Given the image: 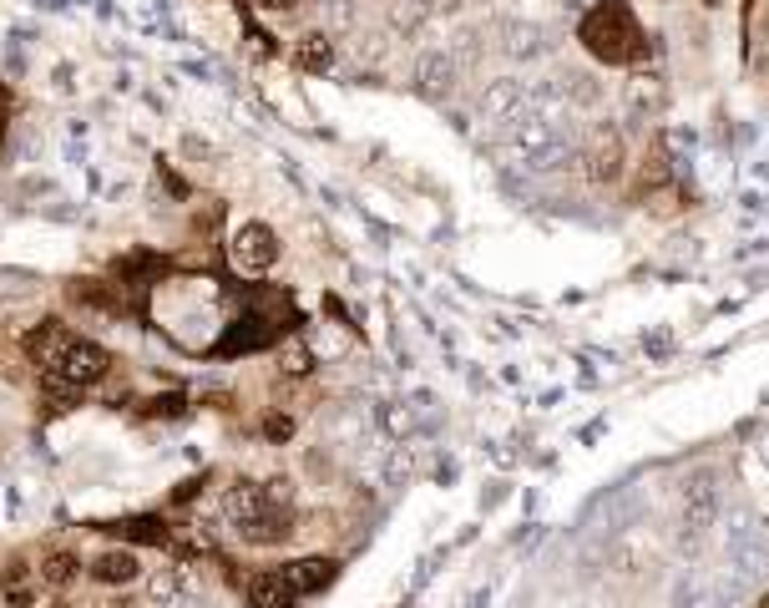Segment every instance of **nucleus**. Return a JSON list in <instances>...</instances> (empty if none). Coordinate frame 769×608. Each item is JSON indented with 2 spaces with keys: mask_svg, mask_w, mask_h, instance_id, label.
<instances>
[{
  "mask_svg": "<svg viewBox=\"0 0 769 608\" xmlns=\"http://www.w3.org/2000/svg\"><path fill=\"white\" fill-rule=\"evenodd\" d=\"M542 52V31L536 26H507V56H536Z\"/></svg>",
  "mask_w": 769,
  "mask_h": 608,
  "instance_id": "17",
  "label": "nucleus"
},
{
  "mask_svg": "<svg viewBox=\"0 0 769 608\" xmlns=\"http://www.w3.org/2000/svg\"><path fill=\"white\" fill-rule=\"evenodd\" d=\"M299 0H253V11H263V15H284V11H294Z\"/></svg>",
  "mask_w": 769,
  "mask_h": 608,
  "instance_id": "19",
  "label": "nucleus"
},
{
  "mask_svg": "<svg viewBox=\"0 0 769 608\" xmlns=\"http://www.w3.org/2000/svg\"><path fill=\"white\" fill-rule=\"evenodd\" d=\"M0 594H5L11 608H36L41 578H36V568H31L26 558H11V563H5V573H0Z\"/></svg>",
  "mask_w": 769,
  "mask_h": 608,
  "instance_id": "10",
  "label": "nucleus"
},
{
  "mask_svg": "<svg viewBox=\"0 0 769 608\" xmlns=\"http://www.w3.org/2000/svg\"><path fill=\"white\" fill-rule=\"evenodd\" d=\"M416 5H420V15H451L461 0H416Z\"/></svg>",
  "mask_w": 769,
  "mask_h": 608,
  "instance_id": "18",
  "label": "nucleus"
},
{
  "mask_svg": "<svg viewBox=\"0 0 769 608\" xmlns=\"http://www.w3.org/2000/svg\"><path fill=\"white\" fill-rule=\"evenodd\" d=\"M259 507H263V487H259V482H228V487H223V497H218V522H223V532L244 528V522L259 513Z\"/></svg>",
  "mask_w": 769,
  "mask_h": 608,
  "instance_id": "8",
  "label": "nucleus"
},
{
  "mask_svg": "<svg viewBox=\"0 0 769 608\" xmlns=\"http://www.w3.org/2000/svg\"><path fill=\"white\" fill-rule=\"evenodd\" d=\"M522 102H527L522 81H491V87L482 92V112H486V117H511Z\"/></svg>",
  "mask_w": 769,
  "mask_h": 608,
  "instance_id": "14",
  "label": "nucleus"
},
{
  "mask_svg": "<svg viewBox=\"0 0 769 608\" xmlns=\"http://www.w3.org/2000/svg\"><path fill=\"white\" fill-rule=\"evenodd\" d=\"M244 598H248V608H299V594L289 588L284 568L253 573V578L244 583Z\"/></svg>",
  "mask_w": 769,
  "mask_h": 608,
  "instance_id": "7",
  "label": "nucleus"
},
{
  "mask_svg": "<svg viewBox=\"0 0 769 608\" xmlns=\"http://www.w3.org/2000/svg\"><path fill=\"white\" fill-rule=\"evenodd\" d=\"M87 573H92L102 588H127V583H143V553L137 548H102V553L87 563Z\"/></svg>",
  "mask_w": 769,
  "mask_h": 608,
  "instance_id": "5",
  "label": "nucleus"
},
{
  "mask_svg": "<svg viewBox=\"0 0 769 608\" xmlns=\"http://www.w3.org/2000/svg\"><path fill=\"white\" fill-rule=\"evenodd\" d=\"M188 588H193V583H188V568H178V563L143 573V604L147 608H183Z\"/></svg>",
  "mask_w": 769,
  "mask_h": 608,
  "instance_id": "6",
  "label": "nucleus"
},
{
  "mask_svg": "<svg viewBox=\"0 0 769 608\" xmlns=\"http://www.w3.org/2000/svg\"><path fill=\"white\" fill-rule=\"evenodd\" d=\"M511 147H517V158H527L532 168H557V162L567 158V143H562V133L547 117H517Z\"/></svg>",
  "mask_w": 769,
  "mask_h": 608,
  "instance_id": "3",
  "label": "nucleus"
},
{
  "mask_svg": "<svg viewBox=\"0 0 769 608\" xmlns=\"http://www.w3.org/2000/svg\"><path fill=\"white\" fill-rule=\"evenodd\" d=\"M583 46L598 61L608 67H638L643 56H648V36H643L638 15L627 11V0H598L592 11L583 15V26H577Z\"/></svg>",
  "mask_w": 769,
  "mask_h": 608,
  "instance_id": "1",
  "label": "nucleus"
},
{
  "mask_svg": "<svg viewBox=\"0 0 769 608\" xmlns=\"http://www.w3.org/2000/svg\"><path fill=\"white\" fill-rule=\"evenodd\" d=\"M106 350L92 340H77V335H66L61 345H56V356L46 360V385L52 391H61V396H71V391H87V385H97L106 375Z\"/></svg>",
  "mask_w": 769,
  "mask_h": 608,
  "instance_id": "2",
  "label": "nucleus"
},
{
  "mask_svg": "<svg viewBox=\"0 0 769 608\" xmlns=\"http://www.w3.org/2000/svg\"><path fill=\"white\" fill-rule=\"evenodd\" d=\"M416 81H420V92H451V81H456V56L451 52H426L420 56V67H416Z\"/></svg>",
  "mask_w": 769,
  "mask_h": 608,
  "instance_id": "12",
  "label": "nucleus"
},
{
  "mask_svg": "<svg viewBox=\"0 0 769 608\" xmlns=\"http://www.w3.org/2000/svg\"><path fill=\"white\" fill-rule=\"evenodd\" d=\"M294 61H299L304 71H329V61H335V41H329L325 31H309V36H299V46H294Z\"/></svg>",
  "mask_w": 769,
  "mask_h": 608,
  "instance_id": "15",
  "label": "nucleus"
},
{
  "mask_svg": "<svg viewBox=\"0 0 769 608\" xmlns=\"http://www.w3.org/2000/svg\"><path fill=\"white\" fill-rule=\"evenodd\" d=\"M77 573H81V558L77 553H46V563L36 568V578H41V588H52V594H66L71 583H77Z\"/></svg>",
  "mask_w": 769,
  "mask_h": 608,
  "instance_id": "13",
  "label": "nucleus"
},
{
  "mask_svg": "<svg viewBox=\"0 0 769 608\" xmlns=\"http://www.w3.org/2000/svg\"><path fill=\"white\" fill-rule=\"evenodd\" d=\"M335 563L329 558H294V563H284V578H289V588L299 598H309V594H325L329 583H335Z\"/></svg>",
  "mask_w": 769,
  "mask_h": 608,
  "instance_id": "9",
  "label": "nucleus"
},
{
  "mask_svg": "<svg viewBox=\"0 0 769 608\" xmlns=\"http://www.w3.org/2000/svg\"><path fill=\"white\" fill-rule=\"evenodd\" d=\"M279 371L284 375H309L314 371V350L304 340H289L284 350H279Z\"/></svg>",
  "mask_w": 769,
  "mask_h": 608,
  "instance_id": "16",
  "label": "nucleus"
},
{
  "mask_svg": "<svg viewBox=\"0 0 769 608\" xmlns=\"http://www.w3.org/2000/svg\"><path fill=\"white\" fill-rule=\"evenodd\" d=\"M228 254H234V264L244 269V274H263V269H274V259H279V234L269 224H244L234 234V244H228Z\"/></svg>",
  "mask_w": 769,
  "mask_h": 608,
  "instance_id": "4",
  "label": "nucleus"
},
{
  "mask_svg": "<svg viewBox=\"0 0 769 608\" xmlns=\"http://www.w3.org/2000/svg\"><path fill=\"white\" fill-rule=\"evenodd\" d=\"M709 5H719V0H709Z\"/></svg>",
  "mask_w": 769,
  "mask_h": 608,
  "instance_id": "20",
  "label": "nucleus"
},
{
  "mask_svg": "<svg viewBox=\"0 0 769 608\" xmlns=\"http://www.w3.org/2000/svg\"><path fill=\"white\" fill-rule=\"evenodd\" d=\"M618 168H623V137H618L613 127H602V133L592 137V147H587V172H592L598 183H608V178H618Z\"/></svg>",
  "mask_w": 769,
  "mask_h": 608,
  "instance_id": "11",
  "label": "nucleus"
}]
</instances>
